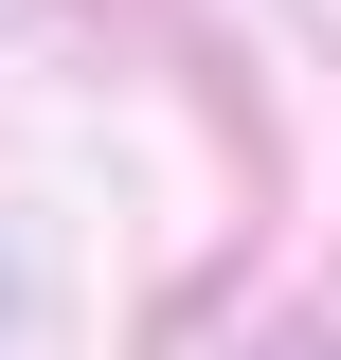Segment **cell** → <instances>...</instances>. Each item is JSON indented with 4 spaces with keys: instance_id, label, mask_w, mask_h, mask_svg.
I'll list each match as a JSON object with an SVG mask.
<instances>
[{
    "instance_id": "obj_1",
    "label": "cell",
    "mask_w": 341,
    "mask_h": 360,
    "mask_svg": "<svg viewBox=\"0 0 341 360\" xmlns=\"http://www.w3.org/2000/svg\"><path fill=\"white\" fill-rule=\"evenodd\" d=\"M288 360H341V342H288Z\"/></svg>"
}]
</instances>
